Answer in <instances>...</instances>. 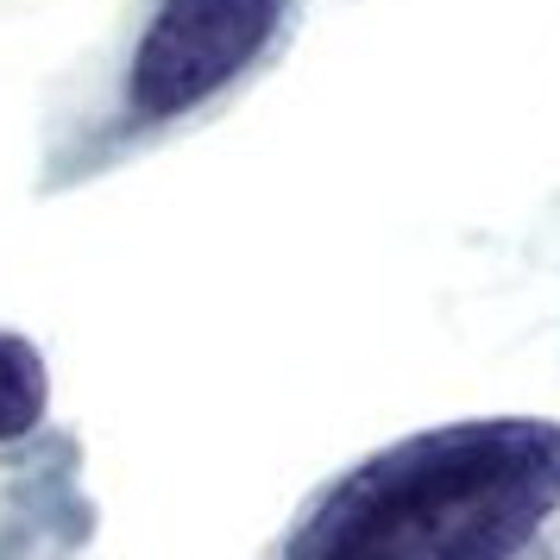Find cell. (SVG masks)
<instances>
[{
  "instance_id": "obj_1",
  "label": "cell",
  "mask_w": 560,
  "mask_h": 560,
  "mask_svg": "<svg viewBox=\"0 0 560 560\" xmlns=\"http://www.w3.org/2000/svg\"><path fill=\"white\" fill-rule=\"evenodd\" d=\"M548 523H560V422L472 416L328 479L278 560H510Z\"/></svg>"
},
{
  "instance_id": "obj_2",
  "label": "cell",
  "mask_w": 560,
  "mask_h": 560,
  "mask_svg": "<svg viewBox=\"0 0 560 560\" xmlns=\"http://www.w3.org/2000/svg\"><path fill=\"white\" fill-rule=\"evenodd\" d=\"M296 26L303 0H145L57 127L45 183H82L214 120L290 51Z\"/></svg>"
},
{
  "instance_id": "obj_3",
  "label": "cell",
  "mask_w": 560,
  "mask_h": 560,
  "mask_svg": "<svg viewBox=\"0 0 560 560\" xmlns=\"http://www.w3.org/2000/svg\"><path fill=\"white\" fill-rule=\"evenodd\" d=\"M51 372L26 334H0V441H20L45 422Z\"/></svg>"
},
{
  "instance_id": "obj_4",
  "label": "cell",
  "mask_w": 560,
  "mask_h": 560,
  "mask_svg": "<svg viewBox=\"0 0 560 560\" xmlns=\"http://www.w3.org/2000/svg\"><path fill=\"white\" fill-rule=\"evenodd\" d=\"M510 560H560V523H548V529L535 535L523 555H510Z\"/></svg>"
}]
</instances>
